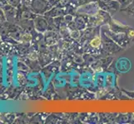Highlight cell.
<instances>
[{"label": "cell", "instance_id": "cell-1", "mask_svg": "<svg viewBox=\"0 0 134 124\" xmlns=\"http://www.w3.org/2000/svg\"><path fill=\"white\" fill-rule=\"evenodd\" d=\"M98 3L102 10L108 12L110 15L120 9V4L117 0H98Z\"/></svg>", "mask_w": 134, "mask_h": 124}, {"label": "cell", "instance_id": "cell-2", "mask_svg": "<svg viewBox=\"0 0 134 124\" xmlns=\"http://www.w3.org/2000/svg\"><path fill=\"white\" fill-rule=\"evenodd\" d=\"M31 10L36 14H43L51 8L52 5L47 0H33L30 4Z\"/></svg>", "mask_w": 134, "mask_h": 124}, {"label": "cell", "instance_id": "cell-3", "mask_svg": "<svg viewBox=\"0 0 134 124\" xmlns=\"http://www.w3.org/2000/svg\"><path fill=\"white\" fill-rule=\"evenodd\" d=\"M34 26L35 27V28L37 31H44L47 30L48 28V22L46 19H44L43 17H37L34 22Z\"/></svg>", "mask_w": 134, "mask_h": 124}, {"label": "cell", "instance_id": "cell-4", "mask_svg": "<svg viewBox=\"0 0 134 124\" xmlns=\"http://www.w3.org/2000/svg\"><path fill=\"white\" fill-rule=\"evenodd\" d=\"M3 11L5 13L7 20H13L14 19V17L17 15V11L14 8V7H13L11 5H5L3 7Z\"/></svg>", "mask_w": 134, "mask_h": 124}, {"label": "cell", "instance_id": "cell-5", "mask_svg": "<svg viewBox=\"0 0 134 124\" xmlns=\"http://www.w3.org/2000/svg\"><path fill=\"white\" fill-rule=\"evenodd\" d=\"M46 16H49V17H57V16H62L65 14V12H64L63 9L59 8H52L49 12H47L45 13Z\"/></svg>", "mask_w": 134, "mask_h": 124}, {"label": "cell", "instance_id": "cell-6", "mask_svg": "<svg viewBox=\"0 0 134 124\" xmlns=\"http://www.w3.org/2000/svg\"><path fill=\"white\" fill-rule=\"evenodd\" d=\"M102 45V39L99 36H95L90 41V45L92 48H99Z\"/></svg>", "mask_w": 134, "mask_h": 124}, {"label": "cell", "instance_id": "cell-7", "mask_svg": "<svg viewBox=\"0 0 134 124\" xmlns=\"http://www.w3.org/2000/svg\"><path fill=\"white\" fill-rule=\"evenodd\" d=\"M32 17H33V13L27 10L23 11L20 15V19H22L23 21H29Z\"/></svg>", "mask_w": 134, "mask_h": 124}, {"label": "cell", "instance_id": "cell-8", "mask_svg": "<svg viewBox=\"0 0 134 124\" xmlns=\"http://www.w3.org/2000/svg\"><path fill=\"white\" fill-rule=\"evenodd\" d=\"M120 4V11H122L123 9H125L129 4L132 3L134 0H117Z\"/></svg>", "mask_w": 134, "mask_h": 124}, {"label": "cell", "instance_id": "cell-9", "mask_svg": "<svg viewBox=\"0 0 134 124\" xmlns=\"http://www.w3.org/2000/svg\"><path fill=\"white\" fill-rule=\"evenodd\" d=\"M122 12H126L127 14L134 17V1L132 3L129 4V5L125 9H123Z\"/></svg>", "mask_w": 134, "mask_h": 124}, {"label": "cell", "instance_id": "cell-10", "mask_svg": "<svg viewBox=\"0 0 134 124\" xmlns=\"http://www.w3.org/2000/svg\"><path fill=\"white\" fill-rule=\"evenodd\" d=\"M8 34V27L5 25H2L0 27V36H5Z\"/></svg>", "mask_w": 134, "mask_h": 124}, {"label": "cell", "instance_id": "cell-11", "mask_svg": "<svg viewBox=\"0 0 134 124\" xmlns=\"http://www.w3.org/2000/svg\"><path fill=\"white\" fill-rule=\"evenodd\" d=\"M32 40V36L31 34L27 33V32H24L23 33V36L21 37V41H24V42H29Z\"/></svg>", "mask_w": 134, "mask_h": 124}, {"label": "cell", "instance_id": "cell-12", "mask_svg": "<svg viewBox=\"0 0 134 124\" xmlns=\"http://www.w3.org/2000/svg\"><path fill=\"white\" fill-rule=\"evenodd\" d=\"M6 20H7V17H6L5 13H4V11L0 8V23H3V22H6Z\"/></svg>", "mask_w": 134, "mask_h": 124}, {"label": "cell", "instance_id": "cell-13", "mask_svg": "<svg viewBox=\"0 0 134 124\" xmlns=\"http://www.w3.org/2000/svg\"><path fill=\"white\" fill-rule=\"evenodd\" d=\"M7 2H8V4L15 8L20 3V0H7Z\"/></svg>", "mask_w": 134, "mask_h": 124}, {"label": "cell", "instance_id": "cell-14", "mask_svg": "<svg viewBox=\"0 0 134 124\" xmlns=\"http://www.w3.org/2000/svg\"><path fill=\"white\" fill-rule=\"evenodd\" d=\"M77 5H84L85 3H88L91 2H94V1H98V0H77Z\"/></svg>", "mask_w": 134, "mask_h": 124}, {"label": "cell", "instance_id": "cell-15", "mask_svg": "<svg viewBox=\"0 0 134 124\" xmlns=\"http://www.w3.org/2000/svg\"><path fill=\"white\" fill-rule=\"evenodd\" d=\"M122 91L125 93L127 96H129L130 98H132V99H134V91L133 92H130V91H127V90H125V89H122Z\"/></svg>", "mask_w": 134, "mask_h": 124}, {"label": "cell", "instance_id": "cell-16", "mask_svg": "<svg viewBox=\"0 0 134 124\" xmlns=\"http://www.w3.org/2000/svg\"><path fill=\"white\" fill-rule=\"evenodd\" d=\"M0 41H1V39H0Z\"/></svg>", "mask_w": 134, "mask_h": 124}]
</instances>
